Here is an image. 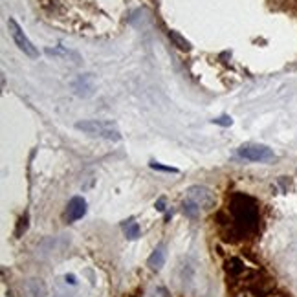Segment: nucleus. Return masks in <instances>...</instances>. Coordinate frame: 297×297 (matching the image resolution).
Wrapping results in <instances>:
<instances>
[{"mask_svg":"<svg viewBox=\"0 0 297 297\" xmlns=\"http://www.w3.org/2000/svg\"><path fill=\"white\" fill-rule=\"evenodd\" d=\"M76 129L88 134V136L105 138L110 141H119L121 139V132L118 129V125L107 119H86V121H77Z\"/></svg>","mask_w":297,"mask_h":297,"instance_id":"nucleus-1","label":"nucleus"},{"mask_svg":"<svg viewBox=\"0 0 297 297\" xmlns=\"http://www.w3.org/2000/svg\"><path fill=\"white\" fill-rule=\"evenodd\" d=\"M156 209H158V211H165V198H160V200L156 202Z\"/></svg>","mask_w":297,"mask_h":297,"instance_id":"nucleus-13","label":"nucleus"},{"mask_svg":"<svg viewBox=\"0 0 297 297\" xmlns=\"http://www.w3.org/2000/svg\"><path fill=\"white\" fill-rule=\"evenodd\" d=\"M215 125H222V127H231V123H233V119L229 118V116H220V118H217V119H213Z\"/></svg>","mask_w":297,"mask_h":297,"instance_id":"nucleus-12","label":"nucleus"},{"mask_svg":"<svg viewBox=\"0 0 297 297\" xmlns=\"http://www.w3.org/2000/svg\"><path fill=\"white\" fill-rule=\"evenodd\" d=\"M185 200L193 202L198 209H209V207H213L215 204L213 193L207 189V187H202V185H193V187H189Z\"/></svg>","mask_w":297,"mask_h":297,"instance_id":"nucleus-4","label":"nucleus"},{"mask_svg":"<svg viewBox=\"0 0 297 297\" xmlns=\"http://www.w3.org/2000/svg\"><path fill=\"white\" fill-rule=\"evenodd\" d=\"M74 90H76L77 96H83V98L92 96V94H94V83H92L90 74L77 77V81L74 83Z\"/></svg>","mask_w":297,"mask_h":297,"instance_id":"nucleus-6","label":"nucleus"},{"mask_svg":"<svg viewBox=\"0 0 297 297\" xmlns=\"http://www.w3.org/2000/svg\"><path fill=\"white\" fill-rule=\"evenodd\" d=\"M123 231H125V237H127V238H130V240H136L138 237H139V233H141L139 224H138V222H134L132 218L123 222Z\"/></svg>","mask_w":297,"mask_h":297,"instance_id":"nucleus-9","label":"nucleus"},{"mask_svg":"<svg viewBox=\"0 0 297 297\" xmlns=\"http://www.w3.org/2000/svg\"><path fill=\"white\" fill-rule=\"evenodd\" d=\"M165 257H167V252H165V246L160 244L153 253H151V257H149V266L153 268V270H160L163 264H165Z\"/></svg>","mask_w":297,"mask_h":297,"instance_id":"nucleus-7","label":"nucleus"},{"mask_svg":"<svg viewBox=\"0 0 297 297\" xmlns=\"http://www.w3.org/2000/svg\"><path fill=\"white\" fill-rule=\"evenodd\" d=\"M86 215V200L83 197H74L68 202V209H66V217L70 222L81 220Z\"/></svg>","mask_w":297,"mask_h":297,"instance_id":"nucleus-5","label":"nucleus"},{"mask_svg":"<svg viewBox=\"0 0 297 297\" xmlns=\"http://www.w3.org/2000/svg\"><path fill=\"white\" fill-rule=\"evenodd\" d=\"M169 39L175 42V46H178V48H180V50H183V52H189L191 48H193L189 40L183 37L182 33H178L176 30H169Z\"/></svg>","mask_w":297,"mask_h":297,"instance_id":"nucleus-8","label":"nucleus"},{"mask_svg":"<svg viewBox=\"0 0 297 297\" xmlns=\"http://www.w3.org/2000/svg\"><path fill=\"white\" fill-rule=\"evenodd\" d=\"M237 154L248 161H259V163H266V161L275 160V153L260 143H244L237 149Z\"/></svg>","mask_w":297,"mask_h":297,"instance_id":"nucleus-2","label":"nucleus"},{"mask_svg":"<svg viewBox=\"0 0 297 297\" xmlns=\"http://www.w3.org/2000/svg\"><path fill=\"white\" fill-rule=\"evenodd\" d=\"M149 165H151V169L163 171V173H173V175H176V173H178V169H176V167H171V165H161V163H158V161H151Z\"/></svg>","mask_w":297,"mask_h":297,"instance_id":"nucleus-11","label":"nucleus"},{"mask_svg":"<svg viewBox=\"0 0 297 297\" xmlns=\"http://www.w3.org/2000/svg\"><path fill=\"white\" fill-rule=\"evenodd\" d=\"M46 54L48 55H54V57H74V59H79V55L70 52V50H64L62 46H57V48H46Z\"/></svg>","mask_w":297,"mask_h":297,"instance_id":"nucleus-10","label":"nucleus"},{"mask_svg":"<svg viewBox=\"0 0 297 297\" xmlns=\"http://www.w3.org/2000/svg\"><path fill=\"white\" fill-rule=\"evenodd\" d=\"M8 30L11 39L15 40V44L19 46L20 52H24L28 57H39V50L33 46V42H31L30 39L26 37V33L22 31V28L19 26V22H17L15 19H9L8 20Z\"/></svg>","mask_w":297,"mask_h":297,"instance_id":"nucleus-3","label":"nucleus"},{"mask_svg":"<svg viewBox=\"0 0 297 297\" xmlns=\"http://www.w3.org/2000/svg\"><path fill=\"white\" fill-rule=\"evenodd\" d=\"M64 281H66V282H68V284H76V275H74V274H66V275H64Z\"/></svg>","mask_w":297,"mask_h":297,"instance_id":"nucleus-14","label":"nucleus"}]
</instances>
